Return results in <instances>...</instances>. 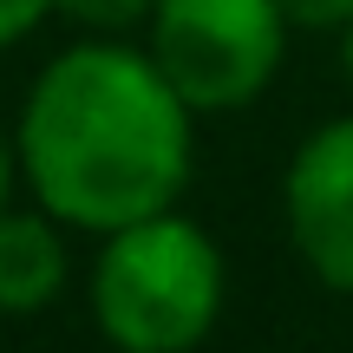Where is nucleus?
Returning a JSON list of instances; mask_svg holds the SVG:
<instances>
[{"mask_svg":"<svg viewBox=\"0 0 353 353\" xmlns=\"http://www.w3.org/2000/svg\"><path fill=\"white\" fill-rule=\"evenodd\" d=\"M190 118L196 112L144 46L92 33L65 46L26 92L13 125L20 183L65 229L112 236L138 216L176 210L196 164Z\"/></svg>","mask_w":353,"mask_h":353,"instance_id":"obj_1","label":"nucleus"},{"mask_svg":"<svg viewBox=\"0 0 353 353\" xmlns=\"http://www.w3.org/2000/svg\"><path fill=\"white\" fill-rule=\"evenodd\" d=\"M85 301L118 353H196L223 314V255L176 210L138 216L99 242Z\"/></svg>","mask_w":353,"mask_h":353,"instance_id":"obj_2","label":"nucleus"},{"mask_svg":"<svg viewBox=\"0 0 353 353\" xmlns=\"http://www.w3.org/2000/svg\"><path fill=\"white\" fill-rule=\"evenodd\" d=\"M144 52L190 112H242L281 72L288 13L275 0H157L144 20Z\"/></svg>","mask_w":353,"mask_h":353,"instance_id":"obj_3","label":"nucleus"},{"mask_svg":"<svg viewBox=\"0 0 353 353\" xmlns=\"http://www.w3.org/2000/svg\"><path fill=\"white\" fill-rule=\"evenodd\" d=\"M281 216L307 275L334 294H353V118H327L301 138L281 176Z\"/></svg>","mask_w":353,"mask_h":353,"instance_id":"obj_4","label":"nucleus"},{"mask_svg":"<svg viewBox=\"0 0 353 353\" xmlns=\"http://www.w3.org/2000/svg\"><path fill=\"white\" fill-rule=\"evenodd\" d=\"M59 216L33 210H0V314H39L65 288V236Z\"/></svg>","mask_w":353,"mask_h":353,"instance_id":"obj_5","label":"nucleus"},{"mask_svg":"<svg viewBox=\"0 0 353 353\" xmlns=\"http://www.w3.org/2000/svg\"><path fill=\"white\" fill-rule=\"evenodd\" d=\"M157 0H52V13L79 20L85 33H125V26H144Z\"/></svg>","mask_w":353,"mask_h":353,"instance_id":"obj_6","label":"nucleus"},{"mask_svg":"<svg viewBox=\"0 0 353 353\" xmlns=\"http://www.w3.org/2000/svg\"><path fill=\"white\" fill-rule=\"evenodd\" d=\"M288 13V26H314V33H347L353 26V0H275Z\"/></svg>","mask_w":353,"mask_h":353,"instance_id":"obj_7","label":"nucleus"},{"mask_svg":"<svg viewBox=\"0 0 353 353\" xmlns=\"http://www.w3.org/2000/svg\"><path fill=\"white\" fill-rule=\"evenodd\" d=\"M46 13H52V0H0V52L20 46V39L33 33Z\"/></svg>","mask_w":353,"mask_h":353,"instance_id":"obj_8","label":"nucleus"},{"mask_svg":"<svg viewBox=\"0 0 353 353\" xmlns=\"http://www.w3.org/2000/svg\"><path fill=\"white\" fill-rule=\"evenodd\" d=\"M13 183H20V157H13V131H0V210H7Z\"/></svg>","mask_w":353,"mask_h":353,"instance_id":"obj_9","label":"nucleus"},{"mask_svg":"<svg viewBox=\"0 0 353 353\" xmlns=\"http://www.w3.org/2000/svg\"><path fill=\"white\" fill-rule=\"evenodd\" d=\"M341 59H347V79H353V26L341 33Z\"/></svg>","mask_w":353,"mask_h":353,"instance_id":"obj_10","label":"nucleus"}]
</instances>
